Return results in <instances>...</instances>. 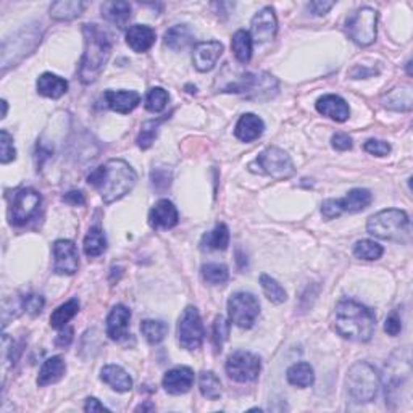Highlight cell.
I'll return each mask as SVG.
<instances>
[{
	"label": "cell",
	"mask_w": 413,
	"mask_h": 413,
	"mask_svg": "<svg viewBox=\"0 0 413 413\" xmlns=\"http://www.w3.org/2000/svg\"><path fill=\"white\" fill-rule=\"evenodd\" d=\"M102 17L119 29L129 23L131 18V5L123 0H113V2H106L102 5Z\"/></svg>",
	"instance_id": "26"
},
{
	"label": "cell",
	"mask_w": 413,
	"mask_h": 413,
	"mask_svg": "<svg viewBox=\"0 0 413 413\" xmlns=\"http://www.w3.org/2000/svg\"><path fill=\"white\" fill-rule=\"evenodd\" d=\"M54 271L57 275H75L80 266V257L75 242L60 239L54 244Z\"/></svg>",
	"instance_id": "15"
},
{
	"label": "cell",
	"mask_w": 413,
	"mask_h": 413,
	"mask_svg": "<svg viewBox=\"0 0 413 413\" xmlns=\"http://www.w3.org/2000/svg\"><path fill=\"white\" fill-rule=\"evenodd\" d=\"M376 24H378V12L370 7H362L350 15L346 31L355 44L367 47L376 41Z\"/></svg>",
	"instance_id": "7"
},
{
	"label": "cell",
	"mask_w": 413,
	"mask_h": 413,
	"mask_svg": "<svg viewBox=\"0 0 413 413\" xmlns=\"http://www.w3.org/2000/svg\"><path fill=\"white\" fill-rule=\"evenodd\" d=\"M155 43V31L147 24H134L126 31V44L138 54L147 52Z\"/></svg>",
	"instance_id": "22"
},
{
	"label": "cell",
	"mask_w": 413,
	"mask_h": 413,
	"mask_svg": "<svg viewBox=\"0 0 413 413\" xmlns=\"http://www.w3.org/2000/svg\"><path fill=\"white\" fill-rule=\"evenodd\" d=\"M231 49L238 61H240V64H249L250 59H252L254 49V41L249 31L239 29L234 33L231 41Z\"/></svg>",
	"instance_id": "30"
},
{
	"label": "cell",
	"mask_w": 413,
	"mask_h": 413,
	"mask_svg": "<svg viewBox=\"0 0 413 413\" xmlns=\"http://www.w3.org/2000/svg\"><path fill=\"white\" fill-rule=\"evenodd\" d=\"M64 202L70 203V205H85L86 198L81 191H70L64 196Z\"/></svg>",
	"instance_id": "52"
},
{
	"label": "cell",
	"mask_w": 413,
	"mask_h": 413,
	"mask_svg": "<svg viewBox=\"0 0 413 413\" xmlns=\"http://www.w3.org/2000/svg\"><path fill=\"white\" fill-rule=\"evenodd\" d=\"M383 103L392 110H412V91L407 89H394L383 99Z\"/></svg>",
	"instance_id": "38"
},
{
	"label": "cell",
	"mask_w": 413,
	"mask_h": 413,
	"mask_svg": "<svg viewBox=\"0 0 413 413\" xmlns=\"http://www.w3.org/2000/svg\"><path fill=\"white\" fill-rule=\"evenodd\" d=\"M383 252L384 249L378 242L370 239H362L354 245V255L362 260H378Z\"/></svg>",
	"instance_id": "39"
},
{
	"label": "cell",
	"mask_w": 413,
	"mask_h": 413,
	"mask_svg": "<svg viewBox=\"0 0 413 413\" xmlns=\"http://www.w3.org/2000/svg\"><path fill=\"white\" fill-rule=\"evenodd\" d=\"M180 222L176 207L168 198H161L152 207L149 213V224L154 229H171Z\"/></svg>",
	"instance_id": "17"
},
{
	"label": "cell",
	"mask_w": 413,
	"mask_h": 413,
	"mask_svg": "<svg viewBox=\"0 0 413 413\" xmlns=\"http://www.w3.org/2000/svg\"><path fill=\"white\" fill-rule=\"evenodd\" d=\"M170 101L168 92L164 87H152L145 96V108L150 113H160Z\"/></svg>",
	"instance_id": "42"
},
{
	"label": "cell",
	"mask_w": 413,
	"mask_h": 413,
	"mask_svg": "<svg viewBox=\"0 0 413 413\" xmlns=\"http://www.w3.org/2000/svg\"><path fill=\"white\" fill-rule=\"evenodd\" d=\"M140 333L145 338V341L152 346H157L160 344L168 334V326L166 323L160 321V320H144L140 323Z\"/></svg>",
	"instance_id": "36"
},
{
	"label": "cell",
	"mask_w": 413,
	"mask_h": 413,
	"mask_svg": "<svg viewBox=\"0 0 413 413\" xmlns=\"http://www.w3.org/2000/svg\"><path fill=\"white\" fill-rule=\"evenodd\" d=\"M2 108H3L2 118H5V117H7V102H5V101H2Z\"/></svg>",
	"instance_id": "56"
},
{
	"label": "cell",
	"mask_w": 413,
	"mask_h": 413,
	"mask_svg": "<svg viewBox=\"0 0 413 413\" xmlns=\"http://www.w3.org/2000/svg\"><path fill=\"white\" fill-rule=\"evenodd\" d=\"M202 278L208 284H224L229 278L228 266L222 263H205L202 266Z\"/></svg>",
	"instance_id": "40"
},
{
	"label": "cell",
	"mask_w": 413,
	"mask_h": 413,
	"mask_svg": "<svg viewBox=\"0 0 413 413\" xmlns=\"http://www.w3.org/2000/svg\"><path fill=\"white\" fill-rule=\"evenodd\" d=\"M107 249V239L106 234L101 228L94 226L89 229V233L85 238V254L89 259H96L99 255H102Z\"/></svg>",
	"instance_id": "33"
},
{
	"label": "cell",
	"mask_w": 413,
	"mask_h": 413,
	"mask_svg": "<svg viewBox=\"0 0 413 413\" xmlns=\"http://www.w3.org/2000/svg\"><path fill=\"white\" fill-rule=\"evenodd\" d=\"M252 165L259 166V171L263 175H268L273 180L284 181L296 173L294 164L289 154L284 152L280 147H268L261 152Z\"/></svg>",
	"instance_id": "8"
},
{
	"label": "cell",
	"mask_w": 413,
	"mask_h": 413,
	"mask_svg": "<svg viewBox=\"0 0 413 413\" xmlns=\"http://www.w3.org/2000/svg\"><path fill=\"white\" fill-rule=\"evenodd\" d=\"M101 378L110 388L117 392H128L133 388V379L131 376L118 365H107L101 371Z\"/></svg>",
	"instance_id": "25"
},
{
	"label": "cell",
	"mask_w": 413,
	"mask_h": 413,
	"mask_svg": "<svg viewBox=\"0 0 413 413\" xmlns=\"http://www.w3.org/2000/svg\"><path fill=\"white\" fill-rule=\"evenodd\" d=\"M87 181L99 191L103 202L112 203L133 191L136 181H138V175L133 166L124 160L113 159L94 170L89 175Z\"/></svg>",
	"instance_id": "1"
},
{
	"label": "cell",
	"mask_w": 413,
	"mask_h": 413,
	"mask_svg": "<svg viewBox=\"0 0 413 413\" xmlns=\"http://www.w3.org/2000/svg\"><path fill=\"white\" fill-rule=\"evenodd\" d=\"M85 34V54L80 65V80L82 85L97 81L112 54V39L99 24L82 26Z\"/></svg>",
	"instance_id": "2"
},
{
	"label": "cell",
	"mask_w": 413,
	"mask_h": 413,
	"mask_svg": "<svg viewBox=\"0 0 413 413\" xmlns=\"http://www.w3.org/2000/svg\"><path fill=\"white\" fill-rule=\"evenodd\" d=\"M86 3L81 0H59L50 5V17L57 22H71L80 17Z\"/></svg>",
	"instance_id": "28"
},
{
	"label": "cell",
	"mask_w": 413,
	"mask_h": 413,
	"mask_svg": "<svg viewBox=\"0 0 413 413\" xmlns=\"http://www.w3.org/2000/svg\"><path fill=\"white\" fill-rule=\"evenodd\" d=\"M202 249L207 250H224L229 245V229L226 224L219 223L210 233L203 234L201 240Z\"/></svg>",
	"instance_id": "31"
},
{
	"label": "cell",
	"mask_w": 413,
	"mask_h": 413,
	"mask_svg": "<svg viewBox=\"0 0 413 413\" xmlns=\"http://www.w3.org/2000/svg\"><path fill=\"white\" fill-rule=\"evenodd\" d=\"M68 91V82L64 78L52 75V73H44L38 80V92L41 96L49 99H59Z\"/></svg>",
	"instance_id": "29"
},
{
	"label": "cell",
	"mask_w": 413,
	"mask_h": 413,
	"mask_svg": "<svg viewBox=\"0 0 413 413\" xmlns=\"http://www.w3.org/2000/svg\"><path fill=\"white\" fill-rule=\"evenodd\" d=\"M103 99L110 110L122 115L131 113L140 103V96L136 91H107Z\"/></svg>",
	"instance_id": "21"
},
{
	"label": "cell",
	"mask_w": 413,
	"mask_h": 413,
	"mask_svg": "<svg viewBox=\"0 0 413 413\" xmlns=\"http://www.w3.org/2000/svg\"><path fill=\"white\" fill-rule=\"evenodd\" d=\"M229 329H231V325H229V321L226 320V318L222 317V315L215 318V323H213L212 339H213V344L217 346V350H222L223 344L228 341Z\"/></svg>",
	"instance_id": "43"
},
{
	"label": "cell",
	"mask_w": 413,
	"mask_h": 413,
	"mask_svg": "<svg viewBox=\"0 0 413 413\" xmlns=\"http://www.w3.org/2000/svg\"><path fill=\"white\" fill-rule=\"evenodd\" d=\"M286 378L292 386H297V388H308V386H312L313 381H315V373H313L310 363L300 362L294 363L287 370Z\"/></svg>",
	"instance_id": "32"
},
{
	"label": "cell",
	"mask_w": 413,
	"mask_h": 413,
	"mask_svg": "<svg viewBox=\"0 0 413 413\" xmlns=\"http://www.w3.org/2000/svg\"><path fill=\"white\" fill-rule=\"evenodd\" d=\"M260 284H261V289H263V294L270 302H273V304H283V302H286L287 294L284 287L281 286L278 281L271 278V276L261 275Z\"/></svg>",
	"instance_id": "37"
},
{
	"label": "cell",
	"mask_w": 413,
	"mask_h": 413,
	"mask_svg": "<svg viewBox=\"0 0 413 413\" xmlns=\"http://www.w3.org/2000/svg\"><path fill=\"white\" fill-rule=\"evenodd\" d=\"M80 312V300L70 299L65 304H61L57 310H54L50 317V326L55 329H61L68 325V321L71 320L76 313Z\"/></svg>",
	"instance_id": "35"
},
{
	"label": "cell",
	"mask_w": 413,
	"mask_h": 413,
	"mask_svg": "<svg viewBox=\"0 0 413 413\" xmlns=\"http://www.w3.org/2000/svg\"><path fill=\"white\" fill-rule=\"evenodd\" d=\"M131 310L124 305H115L107 317V336L112 341H122L128 336Z\"/></svg>",
	"instance_id": "20"
},
{
	"label": "cell",
	"mask_w": 413,
	"mask_h": 413,
	"mask_svg": "<svg viewBox=\"0 0 413 413\" xmlns=\"http://www.w3.org/2000/svg\"><path fill=\"white\" fill-rule=\"evenodd\" d=\"M50 150H47V149H44L43 145H38V165L39 166H43V164H44V160H47L50 157Z\"/></svg>",
	"instance_id": "54"
},
{
	"label": "cell",
	"mask_w": 413,
	"mask_h": 413,
	"mask_svg": "<svg viewBox=\"0 0 413 413\" xmlns=\"http://www.w3.org/2000/svg\"><path fill=\"white\" fill-rule=\"evenodd\" d=\"M164 43L168 49L175 52L186 50L192 43H194V34L187 24H176L166 31L164 36Z\"/></svg>",
	"instance_id": "24"
},
{
	"label": "cell",
	"mask_w": 413,
	"mask_h": 413,
	"mask_svg": "<svg viewBox=\"0 0 413 413\" xmlns=\"http://www.w3.org/2000/svg\"><path fill=\"white\" fill-rule=\"evenodd\" d=\"M317 110L318 113L323 115V117L331 118L338 123L346 122V119H349L350 117L349 103L344 101L342 97L334 96V94H326V96L318 99Z\"/></svg>",
	"instance_id": "19"
},
{
	"label": "cell",
	"mask_w": 413,
	"mask_h": 413,
	"mask_svg": "<svg viewBox=\"0 0 413 413\" xmlns=\"http://www.w3.org/2000/svg\"><path fill=\"white\" fill-rule=\"evenodd\" d=\"M226 373L236 383H250L259 378L260 358L245 350H236L226 360Z\"/></svg>",
	"instance_id": "12"
},
{
	"label": "cell",
	"mask_w": 413,
	"mask_h": 413,
	"mask_svg": "<svg viewBox=\"0 0 413 413\" xmlns=\"http://www.w3.org/2000/svg\"><path fill=\"white\" fill-rule=\"evenodd\" d=\"M333 7H334V2H326V0H323V2L321 0H317V2H310V5H308V8H310L315 15H318V17L326 15Z\"/></svg>",
	"instance_id": "50"
},
{
	"label": "cell",
	"mask_w": 413,
	"mask_h": 413,
	"mask_svg": "<svg viewBox=\"0 0 413 413\" xmlns=\"http://www.w3.org/2000/svg\"><path fill=\"white\" fill-rule=\"evenodd\" d=\"M154 409H155V407H154V405H149V404H145V405H139V407H138V409H136V410H138V412H139V410H154Z\"/></svg>",
	"instance_id": "55"
},
{
	"label": "cell",
	"mask_w": 413,
	"mask_h": 413,
	"mask_svg": "<svg viewBox=\"0 0 413 413\" xmlns=\"http://www.w3.org/2000/svg\"><path fill=\"white\" fill-rule=\"evenodd\" d=\"M85 410L86 412H108V409L103 404H101L96 397H89L86 400V405H85Z\"/></svg>",
	"instance_id": "53"
},
{
	"label": "cell",
	"mask_w": 413,
	"mask_h": 413,
	"mask_svg": "<svg viewBox=\"0 0 413 413\" xmlns=\"http://www.w3.org/2000/svg\"><path fill=\"white\" fill-rule=\"evenodd\" d=\"M223 92L242 94L245 99H270L278 91V81L268 73H240L238 80L222 87Z\"/></svg>",
	"instance_id": "5"
},
{
	"label": "cell",
	"mask_w": 413,
	"mask_h": 413,
	"mask_svg": "<svg viewBox=\"0 0 413 413\" xmlns=\"http://www.w3.org/2000/svg\"><path fill=\"white\" fill-rule=\"evenodd\" d=\"M331 145L336 150H341V152H346V150L352 149V139L346 133H336L331 138Z\"/></svg>",
	"instance_id": "48"
},
{
	"label": "cell",
	"mask_w": 413,
	"mask_h": 413,
	"mask_svg": "<svg viewBox=\"0 0 413 413\" xmlns=\"http://www.w3.org/2000/svg\"><path fill=\"white\" fill-rule=\"evenodd\" d=\"M192 384H194V371L189 367H176L166 371L164 376V388L168 394H184L192 388Z\"/></svg>",
	"instance_id": "18"
},
{
	"label": "cell",
	"mask_w": 413,
	"mask_h": 413,
	"mask_svg": "<svg viewBox=\"0 0 413 413\" xmlns=\"http://www.w3.org/2000/svg\"><path fill=\"white\" fill-rule=\"evenodd\" d=\"M367 231L375 238L404 242L410 238V219L404 210L386 208L368 218Z\"/></svg>",
	"instance_id": "4"
},
{
	"label": "cell",
	"mask_w": 413,
	"mask_h": 413,
	"mask_svg": "<svg viewBox=\"0 0 413 413\" xmlns=\"http://www.w3.org/2000/svg\"><path fill=\"white\" fill-rule=\"evenodd\" d=\"M384 331L389 334V336H399L402 331V320L399 312L394 310L391 312V315L386 318L384 323Z\"/></svg>",
	"instance_id": "47"
},
{
	"label": "cell",
	"mask_w": 413,
	"mask_h": 413,
	"mask_svg": "<svg viewBox=\"0 0 413 413\" xmlns=\"http://www.w3.org/2000/svg\"><path fill=\"white\" fill-rule=\"evenodd\" d=\"M71 341H73V328L65 326V328H61V333L59 334V336H57L55 346L65 349V347L70 346Z\"/></svg>",
	"instance_id": "51"
},
{
	"label": "cell",
	"mask_w": 413,
	"mask_h": 413,
	"mask_svg": "<svg viewBox=\"0 0 413 413\" xmlns=\"http://www.w3.org/2000/svg\"><path fill=\"white\" fill-rule=\"evenodd\" d=\"M260 313V304L257 297L250 292H236L229 297L228 300V315L229 321L234 325L249 329L254 326V323L257 321Z\"/></svg>",
	"instance_id": "10"
},
{
	"label": "cell",
	"mask_w": 413,
	"mask_h": 413,
	"mask_svg": "<svg viewBox=\"0 0 413 413\" xmlns=\"http://www.w3.org/2000/svg\"><path fill=\"white\" fill-rule=\"evenodd\" d=\"M276 33H278V20H276L275 10L271 7L261 8L252 18V23H250L252 41L259 44L270 43V41L275 39Z\"/></svg>",
	"instance_id": "14"
},
{
	"label": "cell",
	"mask_w": 413,
	"mask_h": 413,
	"mask_svg": "<svg viewBox=\"0 0 413 413\" xmlns=\"http://www.w3.org/2000/svg\"><path fill=\"white\" fill-rule=\"evenodd\" d=\"M22 305L26 312L29 313V315H39L41 312H43V308L45 305L44 302V297L43 296H36V294H29V296H24L22 299Z\"/></svg>",
	"instance_id": "45"
},
{
	"label": "cell",
	"mask_w": 413,
	"mask_h": 413,
	"mask_svg": "<svg viewBox=\"0 0 413 413\" xmlns=\"http://www.w3.org/2000/svg\"><path fill=\"white\" fill-rule=\"evenodd\" d=\"M371 201H373V196H371V192L368 189L357 187V189L347 192L346 197L328 198V201L323 202L321 213L325 218L333 219L342 215V213L362 212L370 205Z\"/></svg>",
	"instance_id": "9"
},
{
	"label": "cell",
	"mask_w": 413,
	"mask_h": 413,
	"mask_svg": "<svg viewBox=\"0 0 413 413\" xmlns=\"http://www.w3.org/2000/svg\"><path fill=\"white\" fill-rule=\"evenodd\" d=\"M347 392L358 404L371 402L378 394L379 375L370 363L357 362L347 373Z\"/></svg>",
	"instance_id": "6"
},
{
	"label": "cell",
	"mask_w": 413,
	"mask_h": 413,
	"mask_svg": "<svg viewBox=\"0 0 413 413\" xmlns=\"http://www.w3.org/2000/svg\"><path fill=\"white\" fill-rule=\"evenodd\" d=\"M198 389L208 400H217L222 397V381L213 371H202L198 376Z\"/></svg>",
	"instance_id": "34"
},
{
	"label": "cell",
	"mask_w": 413,
	"mask_h": 413,
	"mask_svg": "<svg viewBox=\"0 0 413 413\" xmlns=\"http://www.w3.org/2000/svg\"><path fill=\"white\" fill-rule=\"evenodd\" d=\"M265 124L263 119L254 113H245L239 118L236 124V129H234V134L239 140L242 143H252V140L259 139L261 134H263Z\"/></svg>",
	"instance_id": "23"
},
{
	"label": "cell",
	"mask_w": 413,
	"mask_h": 413,
	"mask_svg": "<svg viewBox=\"0 0 413 413\" xmlns=\"http://www.w3.org/2000/svg\"><path fill=\"white\" fill-rule=\"evenodd\" d=\"M203 325L196 307H187L177 323V339L186 350H197L203 342Z\"/></svg>",
	"instance_id": "11"
},
{
	"label": "cell",
	"mask_w": 413,
	"mask_h": 413,
	"mask_svg": "<svg viewBox=\"0 0 413 413\" xmlns=\"http://www.w3.org/2000/svg\"><path fill=\"white\" fill-rule=\"evenodd\" d=\"M17 159V150L13 147V138L7 129L0 131V161L3 165Z\"/></svg>",
	"instance_id": "44"
},
{
	"label": "cell",
	"mask_w": 413,
	"mask_h": 413,
	"mask_svg": "<svg viewBox=\"0 0 413 413\" xmlns=\"http://www.w3.org/2000/svg\"><path fill=\"white\" fill-rule=\"evenodd\" d=\"M41 203H43V197L33 187H23L18 189L13 194L12 208H10V219L17 226L26 224L31 218L36 217V213L39 212Z\"/></svg>",
	"instance_id": "13"
},
{
	"label": "cell",
	"mask_w": 413,
	"mask_h": 413,
	"mask_svg": "<svg viewBox=\"0 0 413 413\" xmlns=\"http://www.w3.org/2000/svg\"><path fill=\"white\" fill-rule=\"evenodd\" d=\"M170 181H171V175L166 170H157L152 173V184L155 189H160V191L166 189V187L170 186Z\"/></svg>",
	"instance_id": "49"
},
{
	"label": "cell",
	"mask_w": 413,
	"mask_h": 413,
	"mask_svg": "<svg viewBox=\"0 0 413 413\" xmlns=\"http://www.w3.org/2000/svg\"><path fill=\"white\" fill-rule=\"evenodd\" d=\"M223 54V44L218 41H205L198 43L192 52V64L201 73H207L215 68L217 61Z\"/></svg>",
	"instance_id": "16"
},
{
	"label": "cell",
	"mask_w": 413,
	"mask_h": 413,
	"mask_svg": "<svg viewBox=\"0 0 413 413\" xmlns=\"http://www.w3.org/2000/svg\"><path fill=\"white\" fill-rule=\"evenodd\" d=\"M363 149L365 152L376 157H386L391 152V145L386 143V140H379V139H368L367 143L363 144Z\"/></svg>",
	"instance_id": "46"
},
{
	"label": "cell",
	"mask_w": 413,
	"mask_h": 413,
	"mask_svg": "<svg viewBox=\"0 0 413 413\" xmlns=\"http://www.w3.org/2000/svg\"><path fill=\"white\" fill-rule=\"evenodd\" d=\"M168 117V115H166ZM165 118H159V119H149V122H145L143 124V128H140V133L138 136V145L140 149H149L150 145L154 144V140L157 138V131H159V126L161 123L165 122Z\"/></svg>",
	"instance_id": "41"
},
{
	"label": "cell",
	"mask_w": 413,
	"mask_h": 413,
	"mask_svg": "<svg viewBox=\"0 0 413 413\" xmlns=\"http://www.w3.org/2000/svg\"><path fill=\"white\" fill-rule=\"evenodd\" d=\"M66 371V363L61 357H50L47 358L43 363V367L39 370V376H38V384L41 388L44 386L54 384L57 381H60L64 378Z\"/></svg>",
	"instance_id": "27"
},
{
	"label": "cell",
	"mask_w": 413,
	"mask_h": 413,
	"mask_svg": "<svg viewBox=\"0 0 413 413\" xmlns=\"http://www.w3.org/2000/svg\"><path fill=\"white\" fill-rule=\"evenodd\" d=\"M334 326L342 338L355 342H368L376 328L373 312L358 302L344 299L336 305Z\"/></svg>",
	"instance_id": "3"
}]
</instances>
